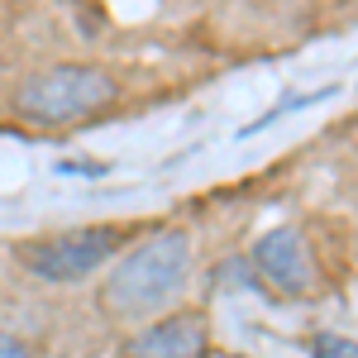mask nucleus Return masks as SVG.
<instances>
[{
    "mask_svg": "<svg viewBox=\"0 0 358 358\" xmlns=\"http://www.w3.org/2000/svg\"><path fill=\"white\" fill-rule=\"evenodd\" d=\"M187 277H192V244L182 229H167V234H153L148 244L129 248L120 258V268L106 277L101 301L120 320L158 315L182 296Z\"/></svg>",
    "mask_w": 358,
    "mask_h": 358,
    "instance_id": "1",
    "label": "nucleus"
},
{
    "mask_svg": "<svg viewBox=\"0 0 358 358\" xmlns=\"http://www.w3.org/2000/svg\"><path fill=\"white\" fill-rule=\"evenodd\" d=\"M106 106H115V77L77 62L48 67L15 91V110L34 124H77L86 115H101Z\"/></svg>",
    "mask_w": 358,
    "mask_h": 358,
    "instance_id": "2",
    "label": "nucleus"
},
{
    "mask_svg": "<svg viewBox=\"0 0 358 358\" xmlns=\"http://www.w3.org/2000/svg\"><path fill=\"white\" fill-rule=\"evenodd\" d=\"M124 244H129V234L120 224H91V229H67L53 239H29L15 248V258L43 282H82L91 268L110 263Z\"/></svg>",
    "mask_w": 358,
    "mask_h": 358,
    "instance_id": "3",
    "label": "nucleus"
},
{
    "mask_svg": "<svg viewBox=\"0 0 358 358\" xmlns=\"http://www.w3.org/2000/svg\"><path fill=\"white\" fill-rule=\"evenodd\" d=\"M253 268H258V277H263L268 287H277L282 296L310 292V277H315L296 229H273V234H263L258 248H253Z\"/></svg>",
    "mask_w": 358,
    "mask_h": 358,
    "instance_id": "4",
    "label": "nucleus"
},
{
    "mask_svg": "<svg viewBox=\"0 0 358 358\" xmlns=\"http://www.w3.org/2000/svg\"><path fill=\"white\" fill-rule=\"evenodd\" d=\"M206 320L196 310H177V315H163L153 320L143 334L129 339V358H206Z\"/></svg>",
    "mask_w": 358,
    "mask_h": 358,
    "instance_id": "5",
    "label": "nucleus"
},
{
    "mask_svg": "<svg viewBox=\"0 0 358 358\" xmlns=\"http://www.w3.org/2000/svg\"><path fill=\"white\" fill-rule=\"evenodd\" d=\"M310 354L315 358H358V344L354 339H339V334H320Z\"/></svg>",
    "mask_w": 358,
    "mask_h": 358,
    "instance_id": "6",
    "label": "nucleus"
},
{
    "mask_svg": "<svg viewBox=\"0 0 358 358\" xmlns=\"http://www.w3.org/2000/svg\"><path fill=\"white\" fill-rule=\"evenodd\" d=\"M0 358H29V349L20 339H10V334H0Z\"/></svg>",
    "mask_w": 358,
    "mask_h": 358,
    "instance_id": "7",
    "label": "nucleus"
}]
</instances>
